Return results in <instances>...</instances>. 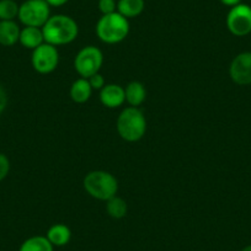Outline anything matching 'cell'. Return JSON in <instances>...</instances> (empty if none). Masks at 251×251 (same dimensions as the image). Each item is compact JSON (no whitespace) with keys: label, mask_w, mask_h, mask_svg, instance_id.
Returning <instances> with one entry per match:
<instances>
[{"label":"cell","mask_w":251,"mask_h":251,"mask_svg":"<svg viewBox=\"0 0 251 251\" xmlns=\"http://www.w3.org/2000/svg\"><path fill=\"white\" fill-rule=\"evenodd\" d=\"M45 42L52 46H63L72 43L79 33L76 21L68 15H53L42 27Z\"/></svg>","instance_id":"cell-1"},{"label":"cell","mask_w":251,"mask_h":251,"mask_svg":"<svg viewBox=\"0 0 251 251\" xmlns=\"http://www.w3.org/2000/svg\"><path fill=\"white\" fill-rule=\"evenodd\" d=\"M116 128L126 142H138L146 134L147 121L138 107H126L118 115Z\"/></svg>","instance_id":"cell-2"},{"label":"cell","mask_w":251,"mask_h":251,"mask_svg":"<svg viewBox=\"0 0 251 251\" xmlns=\"http://www.w3.org/2000/svg\"><path fill=\"white\" fill-rule=\"evenodd\" d=\"M85 191L93 199L107 201L117 195L118 181L112 174L103 170H94L86 174L83 181Z\"/></svg>","instance_id":"cell-3"},{"label":"cell","mask_w":251,"mask_h":251,"mask_svg":"<svg viewBox=\"0 0 251 251\" xmlns=\"http://www.w3.org/2000/svg\"><path fill=\"white\" fill-rule=\"evenodd\" d=\"M128 33V19H126L117 11L108 15H102L96 24V35L102 42L108 45L122 42Z\"/></svg>","instance_id":"cell-4"},{"label":"cell","mask_w":251,"mask_h":251,"mask_svg":"<svg viewBox=\"0 0 251 251\" xmlns=\"http://www.w3.org/2000/svg\"><path fill=\"white\" fill-rule=\"evenodd\" d=\"M18 18L25 26L43 27L50 18V6L46 0H26L19 8Z\"/></svg>","instance_id":"cell-5"},{"label":"cell","mask_w":251,"mask_h":251,"mask_svg":"<svg viewBox=\"0 0 251 251\" xmlns=\"http://www.w3.org/2000/svg\"><path fill=\"white\" fill-rule=\"evenodd\" d=\"M102 63V52L95 46H86L76 54L74 59V68L81 78L89 79L100 72Z\"/></svg>","instance_id":"cell-6"},{"label":"cell","mask_w":251,"mask_h":251,"mask_svg":"<svg viewBox=\"0 0 251 251\" xmlns=\"http://www.w3.org/2000/svg\"><path fill=\"white\" fill-rule=\"evenodd\" d=\"M32 67L37 73L50 74L55 71L59 63V53L55 46L50 43H42L40 47L32 50V58H31Z\"/></svg>","instance_id":"cell-7"},{"label":"cell","mask_w":251,"mask_h":251,"mask_svg":"<svg viewBox=\"0 0 251 251\" xmlns=\"http://www.w3.org/2000/svg\"><path fill=\"white\" fill-rule=\"evenodd\" d=\"M226 27L236 37H244L251 32V6L239 4L226 15Z\"/></svg>","instance_id":"cell-8"},{"label":"cell","mask_w":251,"mask_h":251,"mask_svg":"<svg viewBox=\"0 0 251 251\" xmlns=\"http://www.w3.org/2000/svg\"><path fill=\"white\" fill-rule=\"evenodd\" d=\"M230 79L238 85H250L251 84V52L239 53L230 63L229 67Z\"/></svg>","instance_id":"cell-9"},{"label":"cell","mask_w":251,"mask_h":251,"mask_svg":"<svg viewBox=\"0 0 251 251\" xmlns=\"http://www.w3.org/2000/svg\"><path fill=\"white\" fill-rule=\"evenodd\" d=\"M100 101L108 108H117L126 102L125 88L118 84H106L100 90Z\"/></svg>","instance_id":"cell-10"},{"label":"cell","mask_w":251,"mask_h":251,"mask_svg":"<svg viewBox=\"0 0 251 251\" xmlns=\"http://www.w3.org/2000/svg\"><path fill=\"white\" fill-rule=\"evenodd\" d=\"M19 42L27 50H36L42 43H45V36H43L42 27H32V26H25L21 28L20 38Z\"/></svg>","instance_id":"cell-11"},{"label":"cell","mask_w":251,"mask_h":251,"mask_svg":"<svg viewBox=\"0 0 251 251\" xmlns=\"http://www.w3.org/2000/svg\"><path fill=\"white\" fill-rule=\"evenodd\" d=\"M21 28L14 20L0 21V45L11 47L16 45L20 38Z\"/></svg>","instance_id":"cell-12"},{"label":"cell","mask_w":251,"mask_h":251,"mask_svg":"<svg viewBox=\"0 0 251 251\" xmlns=\"http://www.w3.org/2000/svg\"><path fill=\"white\" fill-rule=\"evenodd\" d=\"M126 101L132 107H138L146 101L147 90L146 86L141 81H131L125 89Z\"/></svg>","instance_id":"cell-13"},{"label":"cell","mask_w":251,"mask_h":251,"mask_svg":"<svg viewBox=\"0 0 251 251\" xmlns=\"http://www.w3.org/2000/svg\"><path fill=\"white\" fill-rule=\"evenodd\" d=\"M47 239L53 246H64L71 241L72 231L66 224H54L47 231Z\"/></svg>","instance_id":"cell-14"},{"label":"cell","mask_w":251,"mask_h":251,"mask_svg":"<svg viewBox=\"0 0 251 251\" xmlns=\"http://www.w3.org/2000/svg\"><path fill=\"white\" fill-rule=\"evenodd\" d=\"M93 94V88L88 79L79 78L72 84L71 86V98L74 102L84 103L90 99Z\"/></svg>","instance_id":"cell-15"},{"label":"cell","mask_w":251,"mask_h":251,"mask_svg":"<svg viewBox=\"0 0 251 251\" xmlns=\"http://www.w3.org/2000/svg\"><path fill=\"white\" fill-rule=\"evenodd\" d=\"M146 8L144 0H118L117 13L126 19L137 18L143 13Z\"/></svg>","instance_id":"cell-16"},{"label":"cell","mask_w":251,"mask_h":251,"mask_svg":"<svg viewBox=\"0 0 251 251\" xmlns=\"http://www.w3.org/2000/svg\"><path fill=\"white\" fill-rule=\"evenodd\" d=\"M19 251H53V245L47 236L36 235L26 239L21 244Z\"/></svg>","instance_id":"cell-17"},{"label":"cell","mask_w":251,"mask_h":251,"mask_svg":"<svg viewBox=\"0 0 251 251\" xmlns=\"http://www.w3.org/2000/svg\"><path fill=\"white\" fill-rule=\"evenodd\" d=\"M128 211V206L123 199L118 196H113L112 199L106 201V212L111 218L121 219L126 217Z\"/></svg>","instance_id":"cell-18"},{"label":"cell","mask_w":251,"mask_h":251,"mask_svg":"<svg viewBox=\"0 0 251 251\" xmlns=\"http://www.w3.org/2000/svg\"><path fill=\"white\" fill-rule=\"evenodd\" d=\"M19 5L15 0H0V21H10L18 18Z\"/></svg>","instance_id":"cell-19"},{"label":"cell","mask_w":251,"mask_h":251,"mask_svg":"<svg viewBox=\"0 0 251 251\" xmlns=\"http://www.w3.org/2000/svg\"><path fill=\"white\" fill-rule=\"evenodd\" d=\"M99 10L102 15H108L117 11V1L116 0H99Z\"/></svg>","instance_id":"cell-20"},{"label":"cell","mask_w":251,"mask_h":251,"mask_svg":"<svg viewBox=\"0 0 251 251\" xmlns=\"http://www.w3.org/2000/svg\"><path fill=\"white\" fill-rule=\"evenodd\" d=\"M10 171V160L5 154L0 153V181H3Z\"/></svg>","instance_id":"cell-21"},{"label":"cell","mask_w":251,"mask_h":251,"mask_svg":"<svg viewBox=\"0 0 251 251\" xmlns=\"http://www.w3.org/2000/svg\"><path fill=\"white\" fill-rule=\"evenodd\" d=\"M88 80H89V83H90V85H91V88H93V90H101V89H102L103 86L106 85L105 79H103V76L101 75L100 73L94 74V75L90 76V78H89Z\"/></svg>","instance_id":"cell-22"},{"label":"cell","mask_w":251,"mask_h":251,"mask_svg":"<svg viewBox=\"0 0 251 251\" xmlns=\"http://www.w3.org/2000/svg\"><path fill=\"white\" fill-rule=\"evenodd\" d=\"M8 94L4 86L0 84V115L5 111L6 106H8Z\"/></svg>","instance_id":"cell-23"},{"label":"cell","mask_w":251,"mask_h":251,"mask_svg":"<svg viewBox=\"0 0 251 251\" xmlns=\"http://www.w3.org/2000/svg\"><path fill=\"white\" fill-rule=\"evenodd\" d=\"M47 1V4L50 6H54V8H59V6H63L66 5L67 3H68L69 0H46Z\"/></svg>","instance_id":"cell-24"},{"label":"cell","mask_w":251,"mask_h":251,"mask_svg":"<svg viewBox=\"0 0 251 251\" xmlns=\"http://www.w3.org/2000/svg\"><path fill=\"white\" fill-rule=\"evenodd\" d=\"M223 5L229 6V8H234V6L241 4V0H219Z\"/></svg>","instance_id":"cell-25"},{"label":"cell","mask_w":251,"mask_h":251,"mask_svg":"<svg viewBox=\"0 0 251 251\" xmlns=\"http://www.w3.org/2000/svg\"><path fill=\"white\" fill-rule=\"evenodd\" d=\"M241 251H251V245H248V246H245V248L243 249V250Z\"/></svg>","instance_id":"cell-26"}]
</instances>
